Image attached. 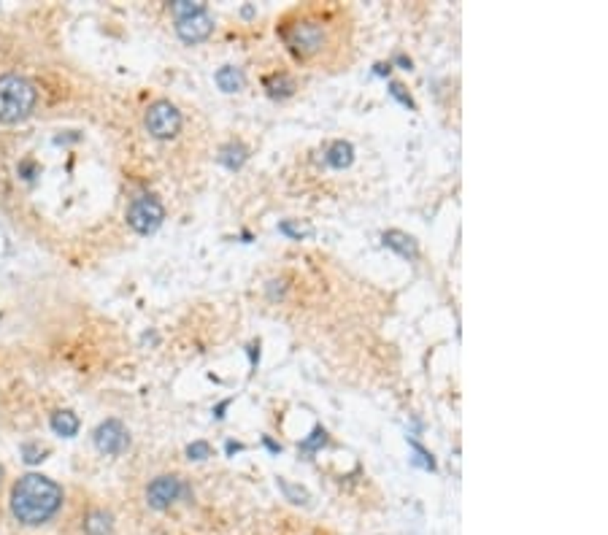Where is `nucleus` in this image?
Segmentation results:
<instances>
[{"instance_id": "39448f33", "label": "nucleus", "mask_w": 608, "mask_h": 535, "mask_svg": "<svg viewBox=\"0 0 608 535\" xmlns=\"http://www.w3.org/2000/svg\"><path fill=\"white\" fill-rule=\"evenodd\" d=\"M144 125L149 130V135L165 141V138H173V135L182 130V114H179V108H176L170 100H155V103L146 108Z\"/></svg>"}, {"instance_id": "f3484780", "label": "nucleus", "mask_w": 608, "mask_h": 535, "mask_svg": "<svg viewBox=\"0 0 608 535\" xmlns=\"http://www.w3.org/2000/svg\"><path fill=\"white\" fill-rule=\"evenodd\" d=\"M324 441H327V433H324L322 427H317V430L311 433V438H306V441L300 443V449H303V451H314V449L324 446Z\"/></svg>"}, {"instance_id": "412c9836", "label": "nucleus", "mask_w": 608, "mask_h": 535, "mask_svg": "<svg viewBox=\"0 0 608 535\" xmlns=\"http://www.w3.org/2000/svg\"><path fill=\"white\" fill-rule=\"evenodd\" d=\"M389 93L395 95V97H398V100H400L403 106H411V108H414V100H411L409 95L403 93V87H400V84H392V90H389Z\"/></svg>"}, {"instance_id": "f8f14e48", "label": "nucleus", "mask_w": 608, "mask_h": 535, "mask_svg": "<svg viewBox=\"0 0 608 535\" xmlns=\"http://www.w3.org/2000/svg\"><path fill=\"white\" fill-rule=\"evenodd\" d=\"M217 84L224 93H238L244 87V73L235 65H224V68L217 70Z\"/></svg>"}, {"instance_id": "f257e3e1", "label": "nucleus", "mask_w": 608, "mask_h": 535, "mask_svg": "<svg viewBox=\"0 0 608 535\" xmlns=\"http://www.w3.org/2000/svg\"><path fill=\"white\" fill-rule=\"evenodd\" d=\"M63 487L49 476L28 473L11 489V514L25 527L46 525L63 508Z\"/></svg>"}, {"instance_id": "9b49d317", "label": "nucleus", "mask_w": 608, "mask_h": 535, "mask_svg": "<svg viewBox=\"0 0 608 535\" xmlns=\"http://www.w3.org/2000/svg\"><path fill=\"white\" fill-rule=\"evenodd\" d=\"M87 535H114V519L108 511H90L84 519Z\"/></svg>"}, {"instance_id": "0eeeda50", "label": "nucleus", "mask_w": 608, "mask_h": 535, "mask_svg": "<svg viewBox=\"0 0 608 535\" xmlns=\"http://www.w3.org/2000/svg\"><path fill=\"white\" fill-rule=\"evenodd\" d=\"M92 438H95V446L100 454H122L130 443L128 430H125V425H122L119 419H106V422H100Z\"/></svg>"}, {"instance_id": "b1692460", "label": "nucleus", "mask_w": 608, "mask_h": 535, "mask_svg": "<svg viewBox=\"0 0 608 535\" xmlns=\"http://www.w3.org/2000/svg\"><path fill=\"white\" fill-rule=\"evenodd\" d=\"M0 478H3V468H0Z\"/></svg>"}, {"instance_id": "4468645a", "label": "nucleus", "mask_w": 608, "mask_h": 535, "mask_svg": "<svg viewBox=\"0 0 608 535\" xmlns=\"http://www.w3.org/2000/svg\"><path fill=\"white\" fill-rule=\"evenodd\" d=\"M249 157V152H246V146H241V144H227L222 146V152H219V162L227 165L230 171H235V168H241L244 162Z\"/></svg>"}, {"instance_id": "423d86ee", "label": "nucleus", "mask_w": 608, "mask_h": 535, "mask_svg": "<svg viewBox=\"0 0 608 535\" xmlns=\"http://www.w3.org/2000/svg\"><path fill=\"white\" fill-rule=\"evenodd\" d=\"M182 492H184V484L179 476H157L146 487V503L155 511H165L182 498Z\"/></svg>"}, {"instance_id": "5701e85b", "label": "nucleus", "mask_w": 608, "mask_h": 535, "mask_svg": "<svg viewBox=\"0 0 608 535\" xmlns=\"http://www.w3.org/2000/svg\"><path fill=\"white\" fill-rule=\"evenodd\" d=\"M238 449H241V443H233V441L227 443V451H238Z\"/></svg>"}, {"instance_id": "dca6fc26", "label": "nucleus", "mask_w": 608, "mask_h": 535, "mask_svg": "<svg viewBox=\"0 0 608 535\" xmlns=\"http://www.w3.org/2000/svg\"><path fill=\"white\" fill-rule=\"evenodd\" d=\"M187 457L190 460H206V457H211V446L206 441H195L187 446Z\"/></svg>"}, {"instance_id": "6ab92c4d", "label": "nucleus", "mask_w": 608, "mask_h": 535, "mask_svg": "<svg viewBox=\"0 0 608 535\" xmlns=\"http://www.w3.org/2000/svg\"><path fill=\"white\" fill-rule=\"evenodd\" d=\"M22 454H25V463H30V465L43 460V449H41V446H32V443H25V446H22Z\"/></svg>"}, {"instance_id": "20e7f679", "label": "nucleus", "mask_w": 608, "mask_h": 535, "mask_svg": "<svg viewBox=\"0 0 608 535\" xmlns=\"http://www.w3.org/2000/svg\"><path fill=\"white\" fill-rule=\"evenodd\" d=\"M162 220H165V208H162L160 200L152 197V195H141V197H135L128 206V224L135 233H141V235L155 233L162 224Z\"/></svg>"}, {"instance_id": "7ed1b4c3", "label": "nucleus", "mask_w": 608, "mask_h": 535, "mask_svg": "<svg viewBox=\"0 0 608 535\" xmlns=\"http://www.w3.org/2000/svg\"><path fill=\"white\" fill-rule=\"evenodd\" d=\"M284 41H287L289 52H292L295 57H300V60L314 57L317 52H322V46H324V25L317 22V19L303 17V19L287 25Z\"/></svg>"}, {"instance_id": "2eb2a0df", "label": "nucleus", "mask_w": 608, "mask_h": 535, "mask_svg": "<svg viewBox=\"0 0 608 535\" xmlns=\"http://www.w3.org/2000/svg\"><path fill=\"white\" fill-rule=\"evenodd\" d=\"M170 11H173L176 19H184V17H193V14L206 11V6H203V3H190V0H179V3L170 6Z\"/></svg>"}, {"instance_id": "9d476101", "label": "nucleus", "mask_w": 608, "mask_h": 535, "mask_svg": "<svg viewBox=\"0 0 608 535\" xmlns=\"http://www.w3.org/2000/svg\"><path fill=\"white\" fill-rule=\"evenodd\" d=\"M384 244L389 246V249H395L400 257H409V260H414L416 257V241L411 238V235L400 233V230H389V233H384Z\"/></svg>"}, {"instance_id": "6e6552de", "label": "nucleus", "mask_w": 608, "mask_h": 535, "mask_svg": "<svg viewBox=\"0 0 608 535\" xmlns=\"http://www.w3.org/2000/svg\"><path fill=\"white\" fill-rule=\"evenodd\" d=\"M214 30V19L200 11V14H193V17H184V19H176V32L184 43H200L206 41Z\"/></svg>"}, {"instance_id": "aec40b11", "label": "nucleus", "mask_w": 608, "mask_h": 535, "mask_svg": "<svg viewBox=\"0 0 608 535\" xmlns=\"http://www.w3.org/2000/svg\"><path fill=\"white\" fill-rule=\"evenodd\" d=\"M279 230H282V233H287V235H292V238L306 235V230H303V227H295L292 222H282V224H279Z\"/></svg>"}, {"instance_id": "1a4fd4ad", "label": "nucleus", "mask_w": 608, "mask_h": 535, "mask_svg": "<svg viewBox=\"0 0 608 535\" xmlns=\"http://www.w3.org/2000/svg\"><path fill=\"white\" fill-rule=\"evenodd\" d=\"M49 425H52V430H55L57 436H63V438H73V436L79 433V416H76L73 411H55L52 419H49Z\"/></svg>"}, {"instance_id": "f03ea898", "label": "nucleus", "mask_w": 608, "mask_h": 535, "mask_svg": "<svg viewBox=\"0 0 608 535\" xmlns=\"http://www.w3.org/2000/svg\"><path fill=\"white\" fill-rule=\"evenodd\" d=\"M35 100H38V90L30 79L17 76V73L0 76V122L17 125L28 119L35 108Z\"/></svg>"}, {"instance_id": "ddd939ff", "label": "nucleus", "mask_w": 608, "mask_h": 535, "mask_svg": "<svg viewBox=\"0 0 608 535\" xmlns=\"http://www.w3.org/2000/svg\"><path fill=\"white\" fill-rule=\"evenodd\" d=\"M354 159V146L349 141H335L333 146H330V152H327V162L333 165V168H349Z\"/></svg>"}, {"instance_id": "4be33fe9", "label": "nucleus", "mask_w": 608, "mask_h": 535, "mask_svg": "<svg viewBox=\"0 0 608 535\" xmlns=\"http://www.w3.org/2000/svg\"><path fill=\"white\" fill-rule=\"evenodd\" d=\"M279 484H282V489H284L287 495H292V498H306V492H303V489H292L287 481H279Z\"/></svg>"}, {"instance_id": "a211bd4d", "label": "nucleus", "mask_w": 608, "mask_h": 535, "mask_svg": "<svg viewBox=\"0 0 608 535\" xmlns=\"http://www.w3.org/2000/svg\"><path fill=\"white\" fill-rule=\"evenodd\" d=\"M268 87H271V95H289L292 90H295V84H292V79H287V76H279L276 81H268Z\"/></svg>"}]
</instances>
